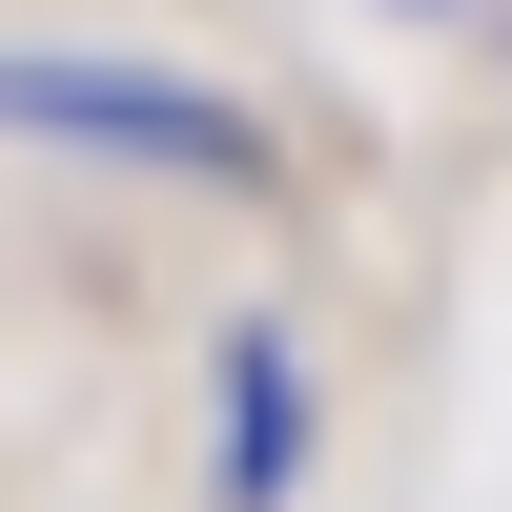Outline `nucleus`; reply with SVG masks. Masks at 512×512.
<instances>
[{
	"instance_id": "obj_1",
	"label": "nucleus",
	"mask_w": 512,
	"mask_h": 512,
	"mask_svg": "<svg viewBox=\"0 0 512 512\" xmlns=\"http://www.w3.org/2000/svg\"><path fill=\"white\" fill-rule=\"evenodd\" d=\"M0 123L103 144V164H185V185H267V123L185 62H123V41H0Z\"/></svg>"
},
{
	"instance_id": "obj_2",
	"label": "nucleus",
	"mask_w": 512,
	"mask_h": 512,
	"mask_svg": "<svg viewBox=\"0 0 512 512\" xmlns=\"http://www.w3.org/2000/svg\"><path fill=\"white\" fill-rule=\"evenodd\" d=\"M287 472H308V349L226 328V512H287Z\"/></svg>"
}]
</instances>
